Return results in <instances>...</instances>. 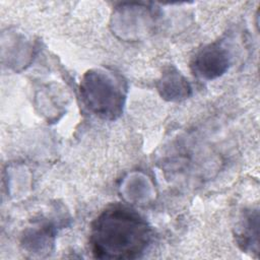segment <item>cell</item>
Masks as SVG:
<instances>
[{
	"label": "cell",
	"mask_w": 260,
	"mask_h": 260,
	"mask_svg": "<svg viewBox=\"0 0 260 260\" xmlns=\"http://www.w3.org/2000/svg\"><path fill=\"white\" fill-rule=\"evenodd\" d=\"M151 240L146 220L134 209L113 204L92 221L90 249L100 259H135L140 257Z\"/></svg>",
	"instance_id": "1"
},
{
	"label": "cell",
	"mask_w": 260,
	"mask_h": 260,
	"mask_svg": "<svg viewBox=\"0 0 260 260\" xmlns=\"http://www.w3.org/2000/svg\"><path fill=\"white\" fill-rule=\"evenodd\" d=\"M80 96L91 113L112 120L122 113L126 86L121 78L110 72L91 70L80 83Z\"/></svg>",
	"instance_id": "2"
},
{
	"label": "cell",
	"mask_w": 260,
	"mask_h": 260,
	"mask_svg": "<svg viewBox=\"0 0 260 260\" xmlns=\"http://www.w3.org/2000/svg\"><path fill=\"white\" fill-rule=\"evenodd\" d=\"M229 62L228 51L218 44H211L196 54L192 68L194 73L201 78L213 79L228 69Z\"/></svg>",
	"instance_id": "3"
}]
</instances>
